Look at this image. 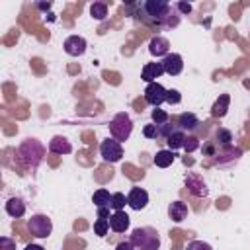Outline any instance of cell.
<instances>
[{"mask_svg":"<svg viewBox=\"0 0 250 250\" xmlns=\"http://www.w3.org/2000/svg\"><path fill=\"white\" fill-rule=\"evenodd\" d=\"M139 10L146 23H156V25H176L178 20H172V6L166 0H146L139 4Z\"/></svg>","mask_w":250,"mask_h":250,"instance_id":"6da1fadb","label":"cell"},{"mask_svg":"<svg viewBox=\"0 0 250 250\" xmlns=\"http://www.w3.org/2000/svg\"><path fill=\"white\" fill-rule=\"evenodd\" d=\"M18 156L21 160L23 166L27 168H37L41 162H43V156H45V146L37 141V139H25L20 148H18Z\"/></svg>","mask_w":250,"mask_h":250,"instance_id":"7a4b0ae2","label":"cell"},{"mask_svg":"<svg viewBox=\"0 0 250 250\" xmlns=\"http://www.w3.org/2000/svg\"><path fill=\"white\" fill-rule=\"evenodd\" d=\"M133 246L137 250H158L160 246V236L158 232L152 229V227H139L131 232V238Z\"/></svg>","mask_w":250,"mask_h":250,"instance_id":"3957f363","label":"cell"},{"mask_svg":"<svg viewBox=\"0 0 250 250\" xmlns=\"http://www.w3.org/2000/svg\"><path fill=\"white\" fill-rule=\"evenodd\" d=\"M131 131H133V123H131V117H129L125 111L117 113V115L111 119V123H109V133H111V137H113L115 141H119V143L127 141V139L131 137Z\"/></svg>","mask_w":250,"mask_h":250,"instance_id":"277c9868","label":"cell"},{"mask_svg":"<svg viewBox=\"0 0 250 250\" xmlns=\"http://www.w3.org/2000/svg\"><path fill=\"white\" fill-rule=\"evenodd\" d=\"M27 229L35 238H47L53 232V223L47 215H33L27 223Z\"/></svg>","mask_w":250,"mask_h":250,"instance_id":"5b68a950","label":"cell"},{"mask_svg":"<svg viewBox=\"0 0 250 250\" xmlns=\"http://www.w3.org/2000/svg\"><path fill=\"white\" fill-rule=\"evenodd\" d=\"M100 154H102V158H104L105 162H119L121 156H123V146H121L119 141H115V139L111 137V139L102 141V145H100Z\"/></svg>","mask_w":250,"mask_h":250,"instance_id":"8992f818","label":"cell"},{"mask_svg":"<svg viewBox=\"0 0 250 250\" xmlns=\"http://www.w3.org/2000/svg\"><path fill=\"white\" fill-rule=\"evenodd\" d=\"M166 92H168V90H166L160 82H150V84H146V88H145V100H146V104L158 107L162 102H166Z\"/></svg>","mask_w":250,"mask_h":250,"instance_id":"52a82bcc","label":"cell"},{"mask_svg":"<svg viewBox=\"0 0 250 250\" xmlns=\"http://www.w3.org/2000/svg\"><path fill=\"white\" fill-rule=\"evenodd\" d=\"M62 47H64V53H66V55H70V57H80V55H84L88 43H86V39H84L82 35H70V37L64 39V45H62Z\"/></svg>","mask_w":250,"mask_h":250,"instance_id":"ba28073f","label":"cell"},{"mask_svg":"<svg viewBox=\"0 0 250 250\" xmlns=\"http://www.w3.org/2000/svg\"><path fill=\"white\" fill-rule=\"evenodd\" d=\"M160 62H162L164 72L170 74V76H178L184 70V59L178 53H168Z\"/></svg>","mask_w":250,"mask_h":250,"instance_id":"9c48e42d","label":"cell"},{"mask_svg":"<svg viewBox=\"0 0 250 250\" xmlns=\"http://www.w3.org/2000/svg\"><path fill=\"white\" fill-rule=\"evenodd\" d=\"M146 203H148V193H146L143 188H133V189L129 191V195H127V205H129L131 209L141 211V209L146 207Z\"/></svg>","mask_w":250,"mask_h":250,"instance_id":"30bf717a","label":"cell"},{"mask_svg":"<svg viewBox=\"0 0 250 250\" xmlns=\"http://www.w3.org/2000/svg\"><path fill=\"white\" fill-rule=\"evenodd\" d=\"M186 188L193 193V195H197V197H205L207 195V186H205V182H203V178L201 176H197V174H189L188 178H186Z\"/></svg>","mask_w":250,"mask_h":250,"instance_id":"8fae6325","label":"cell"},{"mask_svg":"<svg viewBox=\"0 0 250 250\" xmlns=\"http://www.w3.org/2000/svg\"><path fill=\"white\" fill-rule=\"evenodd\" d=\"M168 49H170V41L166 37H162V35L152 37L150 43H148V53L152 57H166L168 55Z\"/></svg>","mask_w":250,"mask_h":250,"instance_id":"7c38bea8","label":"cell"},{"mask_svg":"<svg viewBox=\"0 0 250 250\" xmlns=\"http://www.w3.org/2000/svg\"><path fill=\"white\" fill-rule=\"evenodd\" d=\"M109 229L113 232H125L129 229V215L125 211H113L109 217Z\"/></svg>","mask_w":250,"mask_h":250,"instance_id":"4fadbf2b","label":"cell"},{"mask_svg":"<svg viewBox=\"0 0 250 250\" xmlns=\"http://www.w3.org/2000/svg\"><path fill=\"white\" fill-rule=\"evenodd\" d=\"M164 74V68H162V62H146L145 68H143V74L141 78L150 84V82H156V78H160Z\"/></svg>","mask_w":250,"mask_h":250,"instance_id":"5bb4252c","label":"cell"},{"mask_svg":"<svg viewBox=\"0 0 250 250\" xmlns=\"http://www.w3.org/2000/svg\"><path fill=\"white\" fill-rule=\"evenodd\" d=\"M6 213H8L10 217H14V219L23 217V213H25V203H23V199H21V197H10V199L6 201Z\"/></svg>","mask_w":250,"mask_h":250,"instance_id":"9a60e30c","label":"cell"},{"mask_svg":"<svg viewBox=\"0 0 250 250\" xmlns=\"http://www.w3.org/2000/svg\"><path fill=\"white\" fill-rule=\"evenodd\" d=\"M168 215L174 223H182L188 217V205L184 201H174L168 205Z\"/></svg>","mask_w":250,"mask_h":250,"instance_id":"2e32d148","label":"cell"},{"mask_svg":"<svg viewBox=\"0 0 250 250\" xmlns=\"http://www.w3.org/2000/svg\"><path fill=\"white\" fill-rule=\"evenodd\" d=\"M176 125H178V129H182L184 133H186V131L189 133V131H195V129H197L199 119H197L193 113L186 111V113H182V115L178 117V123H176Z\"/></svg>","mask_w":250,"mask_h":250,"instance_id":"e0dca14e","label":"cell"},{"mask_svg":"<svg viewBox=\"0 0 250 250\" xmlns=\"http://www.w3.org/2000/svg\"><path fill=\"white\" fill-rule=\"evenodd\" d=\"M49 150L55 154H68V152H72V145L64 137H53L49 141Z\"/></svg>","mask_w":250,"mask_h":250,"instance_id":"ac0fdd59","label":"cell"},{"mask_svg":"<svg viewBox=\"0 0 250 250\" xmlns=\"http://www.w3.org/2000/svg\"><path fill=\"white\" fill-rule=\"evenodd\" d=\"M229 104H230L229 94H221V96L217 98V102L213 104V107H211V115H213V117H225V113H227V109H229Z\"/></svg>","mask_w":250,"mask_h":250,"instance_id":"d6986e66","label":"cell"},{"mask_svg":"<svg viewBox=\"0 0 250 250\" xmlns=\"http://www.w3.org/2000/svg\"><path fill=\"white\" fill-rule=\"evenodd\" d=\"M186 133L182 129H176L168 139H166V145L170 150H178V148H184V143H186Z\"/></svg>","mask_w":250,"mask_h":250,"instance_id":"ffe728a7","label":"cell"},{"mask_svg":"<svg viewBox=\"0 0 250 250\" xmlns=\"http://www.w3.org/2000/svg\"><path fill=\"white\" fill-rule=\"evenodd\" d=\"M174 158H176V154H174V150H158L156 152V156H154V164L158 166V168H168L172 162H174Z\"/></svg>","mask_w":250,"mask_h":250,"instance_id":"44dd1931","label":"cell"},{"mask_svg":"<svg viewBox=\"0 0 250 250\" xmlns=\"http://www.w3.org/2000/svg\"><path fill=\"white\" fill-rule=\"evenodd\" d=\"M92 201H94V205H96V207H109V203H111V193H109L107 189L100 188L98 191H94Z\"/></svg>","mask_w":250,"mask_h":250,"instance_id":"7402d4cb","label":"cell"},{"mask_svg":"<svg viewBox=\"0 0 250 250\" xmlns=\"http://www.w3.org/2000/svg\"><path fill=\"white\" fill-rule=\"evenodd\" d=\"M90 14L96 20H105V16H107V4L105 2H94L90 6Z\"/></svg>","mask_w":250,"mask_h":250,"instance_id":"603a6c76","label":"cell"},{"mask_svg":"<svg viewBox=\"0 0 250 250\" xmlns=\"http://www.w3.org/2000/svg\"><path fill=\"white\" fill-rule=\"evenodd\" d=\"M125 205H127V197H125V193H121V191L111 193V203H109V207H111L113 211H123Z\"/></svg>","mask_w":250,"mask_h":250,"instance_id":"cb8c5ba5","label":"cell"},{"mask_svg":"<svg viewBox=\"0 0 250 250\" xmlns=\"http://www.w3.org/2000/svg\"><path fill=\"white\" fill-rule=\"evenodd\" d=\"M107 230H109V219H98V221L94 223V232H96L98 236H105Z\"/></svg>","mask_w":250,"mask_h":250,"instance_id":"d4e9b609","label":"cell"},{"mask_svg":"<svg viewBox=\"0 0 250 250\" xmlns=\"http://www.w3.org/2000/svg\"><path fill=\"white\" fill-rule=\"evenodd\" d=\"M168 119H170V115L164 111V109H152V123L154 125H164V123H168Z\"/></svg>","mask_w":250,"mask_h":250,"instance_id":"484cf974","label":"cell"},{"mask_svg":"<svg viewBox=\"0 0 250 250\" xmlns=\"http://www.w3.org/2000/svg\"><path fill=\"white\" fill-rule=\"evenodd\" d=\"M176 129H178V125H170V123L158 125V139H168Z\"/></svg>","mask_w":250,"mask_h":250,"instance_id":"4316f807","label":"cell"},{"mask_svg":"<svg viewBox=\"0 0 250 250\" xmlns=\"http://www.w3.org/2000/svg\"><path fill=\"white\" fill-rule=\"evenodd\" d=\"M215 137H217V143H221V145H225V146H229L230 141H232V135H230V131H227V129H219Z\"/></svg>","mask_w":250,"mask_h":250,"instance_id":"83f0119b","label":"cell"},{"mask_svg":"<svg viewBox=\"0 0 250 250\" xmlns=\"http://www.w3.org/2000/svg\"><path fill=\"white\" fill-rule=\"evenodd\" d=\"M143 135H145L146 139H158V125H154V123H148V125H145V129H143Z\"/></svg>","mask_w":250,"mask_h":250,"instance_id":"f1b7e54d","label":"cell"},{"mask_svg":"<svg viewBox=\"0 0 250 250\" xmlns=\"http://www.w3.org/2000/svg\"><path fill=\"white\" fill-rule=\"evenodd\" d=\"M166 102L176 105V104H180V102H182V94H180L178 90H172V88H170V90L166 92Z\"/></svg>","mask_w":250,"mask_h":250,"instance_id":"f546056e","label":"cell"},{"mask_svg":"<svg viewBox=\"0 0 250 250\" xmlns=\"http://www.w3.org/2000/svg\"><path fill=\"white\" fill-rule=\"evenodd\" d=\"M186 250H213V248L207 242H203V240H191Z\"/></svg>","mask_w":250,"mask_h":250,"instance_id":"4dcf8cb0","label":"cell"},{"mask_svg":"<svg viewBox=\"0 0 250 250\" xmlns=\"http://www.w3.org/2000/svg\"><path fill=\"white\" fill-rule=\"evenodd\" d=\"M199 146V141L195 139V137H186V143H184V148L188 150V152H191V150H195Z\"/></svg>","mask_w":250,"mask_h":250,"instance_id":"1f68e13d","label":"cell"},{"mask_svg":"<svg viewBox=\"0 0 250 250\" xmlns=\"http://www.w3.org/2000/svg\"><path fill=\"white\" fill-rule=\"evenodd\" d=\"M0 250H16V242L10 240L8 236H2L0 238Z\"/></svg>","mask_w":250,"mask_h":250,"instance_id":"d6a6232c","label":"cell"},{"mask_svg":"<svg viewBox=\"0 0 250 250\" xmlns=\"http://www.w3.org/2000/svg\"><path fill=\"white\" fill-rule=\"evenodd\" d=\"M115 250H135V246H133L131 240H123V242H119V244L115 246Z\"/></svg>","mask_w":250,"mask_h":250,"instance_id":"836d02e7","label":"cell"},{"mask_svg":"<svg viewBox=\"0 0 250 250\" xmlns=\"http://www.w3.org/2000/svg\"><path fill=\"white\" fill-rule=\"evenodd\" d=\"M176 8H178L182 14H189V12H191V4H188V2H178Z\"/></svg>","mask_w":250,"mask_h":250,"instance_id":"e575fe53","label":"cell"},{"mask_svg":"<svg viewBox=\"0 0 250 250\" xmlns=\"http://www.w3.org/2000/svg\"><path fill=\"white\" fill-rule=\"evenodd\" d=\"M109 207H98V219H109Z\"/></svg>","mask_w":250,"mask_h":250,"instance_id":"d590c367","label":"cell"},{"mask_svg":"<svg viewBox=\"0 0 250 250\" xmlns=\"http://www.w3.org/2000/svg\"><path fill=\"white\" fill-rule=\"evenodd\" d=\"M25 250H45L43 246H39V244H27L25 246Z\"/></svg>","mask_w":250,"mask_h":250,"instance_id":"8d00e7d4","label":"cell"},{"mask_svg":"<svg viewBox=\"0 0 250 250\" xmlns=\"http://www.w3.org/2000/svg\"><path fill=\"white\" fill-rule=\"evenodd\" d=\"M37 8H41V10H49L51 4H37Z\"/></svg>","mask_w":250,"mask_h":250,"instance_id":"74e56055","label":"cell"}]
</instances>
